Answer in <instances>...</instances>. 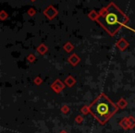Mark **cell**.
<instances>
[{
  "instance_id": "cell-3",
  "label": "cell",
  "mask_w": 135,
  "mask_h": 133,
  "mask_svg": "<svg viewBox=\"0 0 135 133\" xmlns=\"http://www.w3.org/2000/svg\"><path fill=\"white\" fill-rule=\"evenodd\" d=\"M45 14H46L49 18H53L56 14V10H55L53 7H48V8L45 10Z\"/></svg>"
},
{
  "instance_id": "cell-1",
  "label": "cell",
  "mask_w": 135,
  "mask_h": 133,
  "mask_svg": "<svg viewBox=\"0 0 135 133\" xmlns=\"http://www.w3.org/2000/svg\"><path fill=\"white\" fill-rule=\"evenodd\" d=\"M96 19L109 33L114 34L128 21V18L114 3H111L100 10Z\"/></svg>"
},
{
  "instance_id": "cell-2",
  "label": "cell",
  "mask_w": 135,
  "mask_h": 133,
  "mask_svg": "<svg viewBox=\"0 0 135 133\" xmlns=\"http://www.w3.org/2000/svg\"><path fill=\"white\" fill-rule=\"evenodd\" d=\"M114 111L112 104L104 96L100 97L92 106V112L99 119H107Z\"/></svg>"
}]
</instances>
